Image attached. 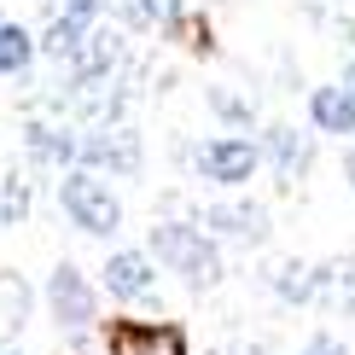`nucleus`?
I'll list each match as a JSON object with an SVG mask.
<instances>
[{
  "label": "nucleus",
  "instance_id": "obj_1",
  "mask_svg": "<svg viewBox=\"0 0 355 355\" xmlns=\"http://www.w3.org/2000/svg\"><path fill=\"white\" fill-rule=\"evenodd\" d=\"M146 257L164 262V268H175L187 279L192 291H210L221 286V250L204 227H192V221H157L152 239H146Z\"/></svg>",
  "mask_w": 355,
  "mask_h": 355
},
{
  "label": "nucleus",
  "instance_id": "obj_2",
  "mask_svg": "<svg viewBox=\"0 0 355 355\" xmlns=\"http://www.w3.org/2000/svg\"><path fill=\"white\" fill-rule=\"evenodd\" d=\"M58 204H64V216L76 221L82 233H94V239H111V233L123 227V198L87 169H70L64 181H58Z\"/></svg>",
  "mask_w": 355,
  "mask_h": 355
},
{
  "label": "nucleus",
  "instance_id": "obj_3",
  "mask_svg": "<svg viewBox=\"0 0 355 355\" xmlns=\"http://www.w3.org/2000/svg\"><path fill=\"white\" fill-rule=\"evenodd\" d=\"M47 309H53V320L70 338H82L87 327H94V315H99L94 279H87L76 262H53V274H47Z\"/></svg>",
  "mask_w": 355,
  "mask_h": 355
},
{
  "label": "nucleus",
  "instance_id": "obj_4",
  "mask_svg": "<svg viewBox=\"0 0 355 355\" xmlns=\"http://www.w3.org/2000/svg\"><path fill=\"white\" fill-rule=\"evenodd\" d=\"M76 169H111V175H135L140 169V140H135V128H123V123H105V128H94V135H82L76 140Z\"/></svg>",
  "mask_w": 355,
  "mask_h": 355
},
{
  "label": "nucleus",
  "instance_id": "obj_5",
  "mask_svg": "<svg viewBox=\"0 0 355 355\" xmlns=\"http://www.w3.org/2000/svg\"><path fill=\"white\" fill-rule=\"evenodd\" d=\"M257 164H262V152H257V140H245V135L198 146V175L216 181V187H245L250 175H257Z\"/></svg>",
  "mask_w": 355,
  "mask_h": 355
},
{
  "label": "nucleus",
  "instance_id": "obj_6",
  "mask_svg": "<svg viewBox=\"0 0 355 355\" xmlns=\"http://www.w3.org/2000/svg\"><path fill=\"white\" fill-rule=\"evenodd\" d=\"M111 355H187V332L175 320H111Z\"/></svg>",
  "mask_w": 355,
  "mask_h": 355
},
{
  "label": "nucleus",
  "instance_id": "obj_7",
  "mask_svg": "<svg viewBox=\"0 0 355 355\" xmlns=\"http://www.w3.org/2000/svg\"><path fill=\"white\" fill-rule=\"evenodd\" d=\"M204 233H210V239L262 245L268 239V210H262V204H210V210H204Z\"/></svg>",
  "mask_w": 355,
  "mask_h": 355
},
{
  "label": "nucleus",
  "instance_id": "obj_8",
  "mask_svg": "<svg viewBox=\"0 0 355 355\" xmlns=\"http://www.w3.org/2000/svg\"><path fill=\"white\" fill-rule=\"evenodd\" d=\"M116 58H123L116 29H87L76 41V53H70V82H111Z\"/></svg>",
  "mask_w": 355,
  "mask_h": 355
},
{
  "label": "nucleus",
  "instance_id": "obj_9",
  "mask_svg": "<svg viewBox=\"0 0 355 355\" xmlns=\"http://www.w3.org/2000/svg\"><path fill=\"white\" fill-rule=\"evenodd\" d=\"M152 257L146 250H116V257H105V291L116 303H135V297H146L152 291Z\"/></svg>",
  "mask_w": 355,
  "mask_h": 355
},
{
  "label": "nucleus",
  "instance_id": "obj_10",
  "mask_svg": "<svg viewBox=\"0 0 355 355\" xmlns=\"http://www.w3.org/2000/svg\"><path fill=\"white\" fill-rule=\"evenodd\" d=\"M320 309H332V315H355V257H332L315 268V297Z\"/></svg>",
  "mask_w": 355,
  "mask_h": 355
},
{
  "label": "nucleus",
  "instance_id": "obj_11",
  "mask_svg": "<svg viewBox=\"0 0 355 355\" xmlns=\"http://www.w3.org/2000/svg\"><path fill=\"white\" fill-rule=\"evenodd\" d=\"M76 140L82 135H70V128H58V123H29L24 128V146H29V157L35 164H47V169H76Z\"/></svg>",
  "mask_w": 355,
  "mask_h": 355
},
{
  "label": "nucleus",
  "instance_id": "obj_12",
  "mask_svg": "<svg viewBox=\"0 0 355 355\" xmlns=\"http://www.w3.org/2000/svg\"><path fill=\"white\" fill-rule=\"evenodd\" d=\"M29 315H35V291H29V279L18 268H0V344H12Z\"/></svg>",
  "mask_w": 355,
  "mask_h": 355
},
{
  "label": "nucleus",
  "instance_id": "obj_13",
  "mask_svg": "<svg viewBox=\"0 0 355 355\" xmlns=\"http://www.w3.org/2000/svg\"><path fill=\"white\" fill-rule=\"evenodd\" d=\"M257 152H268L274 157V169H279V181H297V175L309 169V140L297 135V128H291V123H274V128H262V146H257Z\"/></svg>",
  "mask_w": 355,
  "mask_h": 355
},
{
  "label": "nucleus",
  "instance_id": "obj_14",
  "mask_svg": "<svg viewBox=\"0 0 355 355\" xmlns=\"http://www.w3.org/2000/svg\"><path fill=\"white\" fill-rule=\"evenodd\" d=\"M309 116H315L320 135H355V105L338 87H315V94H309Z\"/></svg>",
  "mask_w": 355,
  "mask_h": 355
},
{
  "label": "nucleus",
  "instance_id": "obj_15",
  "mask_svg": "<svg viewBox=\"0 0 355 355\" xmlns=\"http://www.w3.org/2000/svg\"><path fill=\"white\" fill-rule=\"evenodd\" d=\"M87 29H94V24H82V18H64V12H53V24H47V35H41L35 47L47 53L53 64H58V58H64V64H70V53H76V41L87 35Z\"/></svg>",
  "mask_w": 355,
  "mask_h": 355
},
{
  "label": "nucleus",
  "instance_id": "obj_16",
  "mask_svg": "<svg viewBox=\"0 0 355 355\" xmlns=\"http://www.w3.org/2000/svg\"><path fill=\"white\" fill-rule=\"evenodd\" d=\"M35 58V35L24 24H0V76H24Z\"/></svg>",
  "mask_w": 355,
  "mask_h": 355
},
{
  "label": "nucleus",
  "instance_id": "obj_17",
  "mask_svg": "<svg viewBox=\"0 0 355 355\" xmlns=\"http://www.w3.org/2000/svg\"><path fill=\"white\" fill-rule=\"evenodd\" d=\"M29 204H35L29 175H0V227H18V221H29Z\"/></svg>",
  "mask_w": 355,
  "mask_h": 355
},
{
  "label": "nucleus",
  "instance_id": "obj_18",
  "mask_svg": "<svg viewBox=\"0 0 355 355\" xmlns=\"http://www.w3.org/2000/svg\"><path fill=\"white\" fill-rule=\"evenodd\" d=\"M274 291L286 303H309L315 297V268H309V262H279L274 268Z\"/></svg>",
  "mask_w": 355,
  "mask_h": 355
},
{
  "label": "nucleus",
  "instance_id": "obj_19",
  "mask_svg": "<svg viewBox=\"0 0 355 355\" xmlns=\"http://www.w3.org/2000/svg\"><path fill=\"white\" fill-rule=\"evenodd\" d=\"M210 105H216V116H221V123H233V128H250V116H257V111H250V99L227 94V87H216V94H210Z\"/></svg>",
  "mask_w": 355,
  "mask_h": 355
},
{
  "label": "nucleus",
  "instance_id": "obj_20",
  "mask_svg": "<svg viewBox=\"0 0 355 355\" xmlns=\"http://www.w3.org/2000/svg\"><path fill=\"white\" fill-rule=\"evenodd\" d=\"M146 24H164V29H181V0H140Z\"/></svg>",
  "mask_w": 355,
  "mask_h": 355
},
{
  "label": "nucleus",
  "instance_id": "obj_21",
  "mask_svg": "<svg viewBox=\"0 0 355 355\" xmlns=\"http://www.w3.org/2000/svg\"><path fill=\"white\" fill-rule=\"evenodd\" d=\"M53 12H64V18H82V24H94V12H99V0H58Z\"/></svg>",
  "mask_w": 355,
  "mask_h": 355
},
{
  "label": "nucleus",
  "instance_id": "obj_22",
  "mask_svg": "<svg viewBox=\"0 0 355 355\" xmlns=\"http://www.w3.org/2000/svg\"><path fill=\"white\" fill-rule=\"evenodd\" d=\"M303 355H349V349L338 344L332 332H320V338H309V344H303Z\"/></svg>",
  "mask_w": 355,
  "mask_h": 355
},
{
  "label": "nucleus",
  "instance_id": "obj_23",
  "mask_svg": "<svg viewBox=\"0 0 355 355\" xmlns=\"http://www.w3.org/2000/svg\"><path fill=\"white\" fill-rule=\"evenodd\" d=\"M99 6H111L116 18H128V24H146V12H140V0H99Z\"/></svg>",
  "mask_w": 355,
  "mask_h": 355
},
{
  "label": "nucleus",
  "instance_id": "obj_24",
  "mask_svg": "<svg viewBox=\"0 0 355 355\" xmlns=\"http://www.w3.org/2000/svg\"><path fill=\"white\" fill-rule=\"evenodd\" d=\"M338 94H344L349 105H355V64H344V76H338Z\"/></svg>",
  "mask_w": 355,
  "mask_h": 355
},
{
  "label": "nucleus",
  "instance_id": "obj_25",
  "mask_svg": "<svg viewBox=\"0 0 355 355\" xmlns=\"http://www.w3.org/2000/svg\"><path fill=\"white\" fill-rule=\"evenodd\" d=\"M344 175H349V187H355V152H349V157H344Z\"/></svg>",
  "mask_w": 355,
  "mask_h": 355
},
{
  "label": "nucleus",
  "instance_id": "obj_26",
  "mask_svg": "<svg viewBox=\"0 0 355 355\" xmlns=\"http://www.w3.org/2000/svg\"><path fill=\"white\" fill-rule=\"evenodd\" d=\"M0 355H29V349H18V344H0Z\"/></svg>",
  "mask_w": 355,
  "mask_h": 355
},
{
  "label": "nucleus",
  "instance_id": "obj_27",
  "mask_svg": "<svg viewBox=\"0 0 355 355\" xmlns=\"http://www.w3.org/2000/svg\"><path fill=\"white\" fill-rule=\"evenodd\" d=\"M0 24H6V18H0Z\"/></svg>",
  "mask_w": 355,
  "mask_h": 355
}]
</instances>
